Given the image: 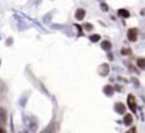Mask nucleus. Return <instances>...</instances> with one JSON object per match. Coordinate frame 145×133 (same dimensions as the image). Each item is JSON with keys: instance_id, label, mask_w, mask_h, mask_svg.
<instances>
[{"instance_id": "f257e3e1", "label": "nucleus", "mask_w": 145, "mask_h": 133, "mask_svg": "<svg viewBox=\"0 0 145 133\" xmlns=\"http://www.w3.org/2000/svg\"><path fill=\"white\" fill-rule=\"evenodd\" d=\"M127 38L131 42L136 41V38H138V28H130L129 32H127Z\"/></svg>"}, {"instance_id": "f03ea898", "label": "nucleus", "mask_w": 145, "mask_h": 133, "mask_svg": "<svg viewBox=\"0 0 145 133\" xmlns=\"http://www.w3.org/2000/svg\"><path fill=\"white\" fill-rule=\"evenodd\" d=\"M127 104L130 106V109L132 110V112H135L136 110V101H135V97H134V95H129L127 97Z\"/></svg>"}, {"instance_id": "7ed1b4c3", "label": "nucleus", "mask_w": 145, "mask_h": 133, "mask_svg": "<svg viewBox=\"0 0 145 133\" xmlns=\"http://www.w3.org/2000/svg\"><path fill=\"white\" fill-rule=\"evenodd\" d=\"M84 17H85V10L84 9H78L76 12H75V18L78 20H82Z\"/></svg>"}, {"instance_id": "20e7f679", "label": "nucleus", "mask_w": 145, "mask_h": 133, "mask_svg": "<svg viewBox=\"0 0 145 133\" xmlns=\"http://www.w3.org/2000/svg\"><path fill=\"white\" fill-rule=\"evenodd\" d=\"M125 109H126V106H125L124 104H121V102L116 104V112H117V113L124 114V113H125Z\"/></svg>"}, {"instance_id": "39448f33", "label": "nucleus", "mask_w": 145, "mask_h": 133, "mask_svg": "<svg viewBox=\"0 0 145 133\" xmlns=\"http://www.w3.org/2000/svg\"><path fill=\"white\" fill-rule=\"evenodd\" d=\"M124 123H125L126 126H130V124L132 123V115H131V114H126V115L124 116Z\"/></svg>"}, {"instance_id": "423d86ee", "label": "nucleus", "mask_w": 145, "mask_h": 133, "mask_svg": "<svg viewBox=\"0 0 145 133\" xmlns=\"http://www.w3.org/2000/svg\"><path fill=\"white\" fill-rule=\"evenodd\" d=\"M118 14H120L121 17H124V18H129V17H130V13L127 12L126 9H120V10H118Z\"/></svg>"}, {"instance_id": "0eeeda50", "label": "nucleus", "mask_w": 145, "mask_h": 133, "mask_svg": "<svg viewBox=\"0 0 145 133\" xmlns=\"http://www.w3.org/2000/svg\"><path fill=\"white\" fill-rule=\"evenodd\" d=\"M136 63H138V66H139V68L145 69V58H139Z\"/></svg>"}, {"instance_id": "6e6552de", "label": "nucleus", "mask_w": 145, "mask_h": 133, "mask_svg": "<svg viewBox=\"0 0 145 133\" xmlns=\"http://www.w3.org/2000/svg\"><path fill=\"white\" fill-rule=\"evenodd\" d=\"M5 119H6V113L4 112L3 109H0V122H1V123H4Z\"/></svg>"}, {"instance_id": "1a4fd4ad", "label": "nucleus", "mask_w": 145, "mask_h": 133, "mask_svg": "<svg viewBox=\"0 0 145 133\" xmlns=\"http://www.w3.org/2000/svg\"><path fill=\"white\" fill-rule=\"evenodd\" d=\"M102 48H103L104 50H109V49H111V42H109V41H103V42H102Z\"/></svg>"}, {"instance_id": "9d476101", "label": "nucleus", "mask_w": 145, "mask_h": 133, "mask_svg": "<svg viewBox=\"0 0 145 133\" xmlns=\"http://www.w3.org/2000/svg\"><path fill=\"white\" fill-rule=\"evenodd\" d=\"M89 38H91V41H92V42H97V41L101 40V36H99V35H92Z\"/></svg>"}, {"instance_id": "9b49d317", "label": "nucleus", "mask_w": 145, "mask_h": 133, "mask_svg": "<svg viewBox=\"0 0 145 133\" xmlns=\"http://www.w3.org/2000/svg\"><path fill=\"white\" fill-rule=\"evenodd\" d=\"M104 92L108 94V95H112V92H113L112 87H111V86H106V87H104Z\"/></svg>"}, {"instance_id": "f8f14e48", "label": "nucleus", "mask_w": 145, "mask_h": 133, "mask_svg": "<svg viewBox=\"0 0 145 133\" xmlns=\"http://www.w3.org/2000/svg\"><path fill=\"white\" fill-rule=\"evenodd\" d=\"M92 28H93V26H92L91 23H88V24H85V30H88V31H89V30H92Z\"/></svg>"}, {"instance_id": "ddd939ff", "label": "nucleus", "mask_w": 145, "mask_h": 133, "mask_svg": "<svg viewBox=\"0 0 145 133\" xmlns=\"http://www.w3.org/2000/svg\"><path fill=\"white\" fill-rule=\"evenodd\" d=\"M101 6H102V10H108V6H107L106 4H102Z\"/></svg>"}, {"instance_id": "4468645a", "label": "nucleus", "mask_w": 145, "mask_h": 133, "mask_svg": "<svg viewBox=\"0 0 145 133\" xmlns=\"http://www.w3.org/2000/svg\"><path fill=\"white\" fill-rule=\"evenodd\" d=\"M129 52H130L129 50H122V54H129Z\"/></svg>"}, {"instance_id": "2eb2a0df", "label": "nucleus", "mask_w": 145, "mask_h": 133, "mask_svg": "<svg viewBox=\"0 0 145 133\" xmlns=\"http://www.w3.org/2000/svg\"><path fill=\"white\" fill-rule=\"evenodd\" d=\"M0 132H4V129H3V128H0Z\"/></svg>"}]
</instances>
